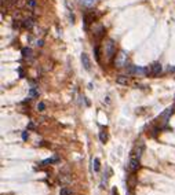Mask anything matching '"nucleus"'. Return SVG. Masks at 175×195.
<instances>
[{"label":"nucleus","instance_id":"f257e3e1","mask_svg":"<svg viewBox=\"0 0 175 195\" xmlns=\"http://www.w3.org/2000/svg\"><path fill=\"white\" fill-rule=\"evenodd\" d=\"M114 66L116 67H124V66H127V54H125L124 51H120L119 54H116Z\"/></svg>","mask_w":175,"mask_h":195},{"label":"nucleus","instance_id":"f03ea898","mask_svg":"<svg viewBox=\"0 0 175 195\" xmlns=\"http://www.w3.org/2000/svg\"><path fill=\"white\" fill-rule=\"evenodd\" d=\"M105 54H106V58L108 59H112L114 55H116V44L113 40H108L105 44Z\"/></svg>","mask_w":175,"mask_h":195},{"label":"nucleus","instance_id":"7ed1b4c3","mask_svg":"<svg viewBox=\"0 0 175 195\" xmlns=\"http://www.w3.org/2000/svg\"><path fill=\"white\" fill-rule=\"evenodd\" d=\"M143 150H145V144L142 140H139L138 144L135 146V148L131 151V154H130V158H135V159H139L141 158V155H142L143 153Z\"/></svg>","mask_w":175,"mask_h":195},{"label":"nucleus","instance_id":"20e7f679","mask_svg":"<svg viewBox=\"0 0 175 195\" xmlns=\"http://www.w3.org/2000/svg\"><path fill=\"white\" fill-rule=\"evenodd\" d=\"M174 110H175V106L172 105V106H170V107H167L166 110L161 113V115H160V118H161V121H163V124H167L168 122V120H170V117L172 115V113H174Z\"/></svg>","mask_w":175,"mask_h":195},{"label":"nucleus","instance_id":"39448f33","mask_svg":"<svg viewBox=\"0 0 175 195\" xmlns=\"http://www.w3.org/2000/svg\"><path fill=\"white\" fill-rule=\"evenodd\" d=\"M92 33H94V37L96 40H99V38H102L105 36V28L102 26L101 23H98V25H95L94 29H92Z\"/></svg>","mask_w":175,"mask_h":195},{"label":"nucleus","instance_id":"423d86ee","mask_svg":"<svg viewBox=\"0 0 175 195\" xmlns=\"http://www.w3.org/2000/svg\"><path fill=\"white\" fill-rule=\"evenodd\" d=\"M138 168H139V159L130 158L128 164H127V169H128V172L134 173V172H137V170H138Z\"/></svg>","mask_w":175,"mask_h":195},{"label":"nucleus","instance_id":"0eeeda50","mask_svg":"<svg viewBox=\"0 0 175 195\" xmlns=\"http://www.w3.org/2000/svg\"><path fill=\"white\" fill-rule=\"evenodd\" d=\"M161 70H163L161 63H159V62H154L153 65L150 66V74H153V76H160Z\"/></svg>","mask_w":175,"mask_h":195},{"label":"nucleus","instance_id":"6e6552de","mask_svg":"<svg viewBox=\"0 0 175 195\" xmlns=\"http://www.w3.org/2000/svg\"><path fill=\"white\" fill-rule=\"evenodd\" d=\"M58 180H59V183L62 184V186H66V184H69L70 183V174L69 173H59V176H58Z\"/></svg>","mask_w":175,"mask_h":195},{"label":"nucleus","instance_id":"1a4fd4ad","mask_svg":"<svg viewBox=\"0 0 175 195\" xmlns=\"http://www.w3.org/2000/svg\"><path fill=\"white\" fill-rule=\"evenodd\" d=\"M81 63H83L86 70H91V61H90V58H88V55H87L86 52L81 54Z\"/></svg>","mask_w":175,"mask_h":195},{"label":"nucleus","instance_id":"9d476101","mask_svg":"<svg viewBox=\"0 0 175 195\" xmlns=\"http://www.w3.org/2000/svg\"><path fill=\"white\" fill-rule=\"evenodd\" d=\"M83 22H84V29L87 30V29H88V25H90V23L94 22V14H91V12H86V14H84V19H83Z\"/></svg>","mask_w":175,"mask_h":195},{"label":"nucleus","instance_id":"9b49d317","mask_svg":"<svg viewBox=\"0 0 175 195\" xmlns=\"http://www.w3.org/2000/svg\"><path fill=\"white\" fill-rule=\"evenodd\" d=\"M22 28L23 29H32L33 26H35V19L33 18H25V19H22Z\"/></svg>","mask_w":175,"mask_h":195},{"label":"nucleus","instance_id":"f8f14e48","mask_svg":"<svg viewBox=\"0 0 175 195\" xmlns=\"http://www.w3.org/2000/svg\"><path fill=\"white\" fill-rule=\"evenodd\" d=\"M64 3H65V7L69 10V11H75V10H76L75 0H64Z\"/></svg>","mask_w":175,"mask_h":195},{"label":"nucleus","instance_id":"ddd939ff","mask_svg":"<svg viewBox=\"0 0 175 195\" xmlns=\"http://www.w3.org/2000/svg\"><path fill=\"white\" fill-rule=\"evenodd\" d=\"M22 58L25 59H32V50L31 48H22Z\"/></svg>","mask_w":175,"mask_h":195},{"label":"nucleus","instance_id":"4468645a","mask_svg":"<svg viewBox=\"0 0 175 195\" xmlns=\"http://www.w3.org/2000/svg\"><path fill=\"white\" fill-rule=\"evenodd\" d=\"M116 82L120 85H127L128 84V77L127 76H119L117 79H116Z\"/></svg>","mask_w":175,"mask_h":195},{"label":"nucleus","instance_id":"2eb2a0df","mask_svg":"<svg viewBox=\"0 0 175 195\" xmlns=\"http://www.w3.org/2000/svg\"><path fill=\"white\" fill-rule=\"evenodd\" d=\"M99 168H101L99 159L98 158H94V159H92V169H94V172H99Z\"/></svg>","mask_w":175,"mask_h":195},{"label":"nucleus","instance_id":"dca6fc26","mask_svg":"<svg viewBox=\"0 0 175 195\" xmlns=\"http://www.w3.org/2000/svg\"><path fill=\"white\" fill-rule=\"evenodd\" d=\"M39 96V91L36 89V87H31V91H29V99H33V98Z\"/></svg>","mask_w":175,"mask_h":195},{"label":"nucleus","instance_id":"f3484780","mask_svg":"<svg viewBox=\"0 0 175 195\" xmlns=\"http://www.w3.org/2000/svg\"><path fill=\"white\" fill-rule=\"evenodd\" d=\"M58 161V157H52V158H47V159H44L43 161V162L40 164V165H43V166H44V165H51L52 162H57Z\"/></svg>","mask_w":175,"mask_h":195},{"label":"nucleus","instance_id":"a211bd4d","mask_svg":"<svg viewBox=\"0 0 175 195\" xmlns=\"http://www.w3.org/2000/svg\"><path fill=\"white\" fill-rule=\"evenodd\" d=\"M94 54H95V59L99 62V61H101V47H99V46H95Z\"/></svg>","mask_w":175,"mask_h":195},{"label":"nucleus","instance_id":"6ab92c4d","mask_svg":"<svg viewBox=\"0 0 175 195\" xmlns=\"http://www.w3.org/2000/svg\"><path fill=\"white\" fill-rule=\"evenodd\" d=\"M81 2V4L83 6H86V7H92L95 4V0H80Z\"/></svg>","mask_w":175,"mask_h":195},{"label":"nucleus","instance_id":"aec40b11","mask_svg":"<svg viewBox=\"0 0 175 195\" xmlns=\"http://www.w3.org/2000/svg\"><path fill=\"white\" fill-rule=\"evenodd\" d=\"M99 140H101V143H105L106 140H108V135H106L104 131H101L99 132Z\"/></svg>","mask_w":175,"mask_h":195},{"label":"nucleus","instance_id":"412c9836","mask_svg":"<svg viewBox=\"0 0 175 195\" xmlns=\"http://www.w3.org/2000/svg\"><path fill=\"white\" fill-rule=\"evenodd\" d=\"M70 194H72V191L66 187H62L61 191H59V195H70Z\"/></svg>","mask_w":175,"mask_h":195},{"label":"nucleus","instance_id":"4be33fe9","mask_svg":"<svg viewBox=\"0 0 175 195\" xmlns=\"http://www.w3.org/2000/svg\"><path fill=\"white\" fill-rule=\"evenodd\" d=\"M26 6L29 8H35L36 7V0H26Z\"/></svg>","mask_w":175,"mask_h":195},{"label":"nucleus","instance_id":"5701e85b","mask_svg":"<svg viewBox=\"0 0 175 195\" xmlns=\"http://www.w3.org/2000/svg\"><path fill=\"white\" fill-rule=\"evenodd\" d=\"M37 110L39 111H44L46 110V105L43 103V102H39V103H37Z\"/></svg>","mask_w":175,"mask_h":195},{"label":"nucleus","instance_id":"b1692460","mask_svg":"<svg viewBox=\"0 0 175 195\" xmlns=\"http://www.w3.org/2000/svg\"><path fill=\"white\" fill-rule=\"evenodd\" d=\"M18 73H19V77H25V74H23V70H22V67H18Z\"/></svg>","mask_w":175,"mask_h":195},{"label":"nucleus","instance_id":"393cba45","mask_svg":"<svg viewBox=\"0 0 175 195\" xmlns=\"http://www.w3.org/2000/svg\"><path fill=\"white\" fill-rule=\"evenodd\" d=\"M112 195H119V192H117V190H116V188L112 190Z\"/></svg>","mask_w":175,"mask_h":195},{"label":"nucleus","instance_id":"a878e982","mask_svg":"<svg viewBox=\"0 0 175 195\" xmlns=\"http://www.w3.org/2000/svg\"><path fill=\"white\" fill-rule=\"evenodd\" d=\"M22 139H23V140H26V139H28V133H26V132H23V133H22Z\"/></svg>","mask_w":175,"mask_h":195},{"label":"nucleus","instance_id":"bb28decb","mask_svg":"<svg viewBox=\"0 0 175 195\" xmlns=\"http://www.w3.org/2000/svg\"><path fill=\"white\" fill-rule=\"evenodd\" d=\"M28 128H31V129H35V125H33V122H29Z\"/></svg>","mask_w":175,"mask_h":195}]
</instances>
